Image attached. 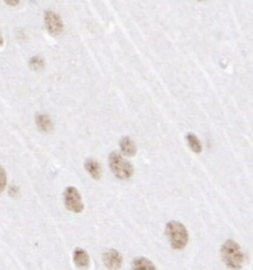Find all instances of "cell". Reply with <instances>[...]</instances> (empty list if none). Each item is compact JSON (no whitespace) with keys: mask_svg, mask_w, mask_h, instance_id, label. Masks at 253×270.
Here are the masks:
<instances>
[{"mask_svg":"<svg viewBox=\"0 0 253 270\" xmlns=\"http://www.w3.org/2000/svg\"><path fill=\"white\" fill-rule=\"evenodd\" d=\"M221 258L228 268L238 270L243 267L245 255L240 244L234 240H227L221 245Z\"/></svg>","mask_w":253,"mask_h":270,"instance_id":"1","label":"cell"},{"mask_svg":"<svg viewBox=\"0 0 253 270\" xmlns=\"http://www.w3.org/2000/svg\"><path fill=\"white\" fill-rule=\"evenodd\" d=\"M166 234L174 250H184L188 243V232L179 221H169L166 226Z\"/></svg>","mask_w":253,"mask_h":270,"instance_id":"2","label":"cell"},{"mask_svg":"<svg viewBox=\"0 0 253 270\" xmlns=\"http://www.w3.org/2000/svg\"><path fill=\"white\" fill-rule=\"evenodd\" d=\"M108 165L113 175L118 179L126 180L133 176V165L126 160L120 153L112 152L108 156Z\"/></svg>","mask_w":253,"mask_h":270,"instance_id":"3","label":"cell"},{"mask_svg":"<svg viewBox=\"0 0 253 270\" xmlns=\"http://www.w3.org/2000/svg\"><path fill=\"white\" fill-rule=\"evenodd\" d=\"M64 204L69 211L81 213L83 211V202L80 191L76 187L69 186L64 191Z\"/></svg>","mask_w":253,"mask_h":270,"instance_id":"4","label":"cell"},{"mask_svg":"<svg viewBox=\"0 0 253 270\" xmlns=\"http://www.w3.org/2000/svg\"><path fill=\"white\" fill-rule=\"evenodd\" d=\"M44 20L45 26L51 34H61L63 30H64V23H63L61 16L57 13L52 12V10H46Z\"/></svg>","mask_w":253,"mask_h":270,"instance_id":"5","label":"cell"},{"mask_svg":"<svg viewBox=\"0 0 253 270\" xmlns=\"http://www.w3.org/2000/svg\"><path fill=\"white\" fill-rule=\"evenodd\" d=\"M103 261L104 265L110 270H118L121 268L124 259H122L120 252L114 250V248H111L103 254Z\"/></svg>","mask_w":253,"mask_h":270,"instance_id":"6","label":"cell"},{"mask_svg":"<svg viewBox=\"0 0 253 270\" xmlns=\"http://www.w3.org/2000/svg\"><path fill=\"white\" fill-rule=\"evenodd\" d=\"M84 169L89 173L90 177L95 180H100L101 177V166L100 162L95 159H87L84 161Z\"/></svg>","mask_w":253,"mask_h":270,"instance_id":"7","label":"cell"},{"mask_svg":"<svg viewBox=\"0 0 253 270\" xmlns=\"http://www.w3.org/2000/svg\"><path fill=\"white\" fill-rule=\"evenodd\" d=\"M119 145H120V150L122 153H124V155L128 156V158H132V156L136 155L137 146L135 141H133L130 137L128 136L122 137Z\"/></svg>","mask_w":253,"mask_h":270,"instance_id":"8","label":"cell"},{"mask_svg":"<svg viewBox=\"0 0 253 270\" xmlns=\"http://www.w3.org/2000/svg\"><path fill=\"white\" fill-rule=\"evenodd\" d=\"M73 261L76 267L79 268H88L89 266V255L83 248H76L73 253Z\"/></svg>","mask_w":253,"mask_h":270,"instance_id":"9","label":"cell"},{"mask_svg":"<svg viewBox=\"0 0 253 270\" xmlns=\"http://www.w3.org/2000/svg\"><path fill=\"white\" fill-rule=\"evenodd\" d=\"M132 270H157L151 260L145 257L136 258L132 262Z\"/></svg>","mask_w":253,"mask_h":270,"instance_id":"10","label":"cell"},{"mask_svg":"<svg viewBox=\"0 0 253 270\" xmlns=\"http://www.w3.org/2000/svg\"><path fill=\"white\" fill-rule=\"evenodd\" d=\"M186 140H187V144L191 150L196 153V154H200V153H202L203 151V146L201 140H200V138L196 136V135L189 133L187 134V136H186Z\"/></svg>","mask_w":253,"mask_h":270,"instance_id":"11","label":"cell"},{"mask_svg":"<svg viewBox=\"0 0 253 270\" xmlns=\"http://www.w3.org/2000/svg\"><path fill=\"white\" fill-rule=\"evenodd\" d=\"M36 122L37 126L39 127V129L42 131H46V133H48V131H51L52 129V122L48 115L38 114L36 118Z\"/></svg>","mask_w":253,"mask_h":270,"instance_id":"12","label":"cell"},{"mask_svg":"<svg viewBox=\"0 0 253 270\" xmlns=\"http://www.w3.org/2000/svg\"><path fill=\"white\" fill-rule=\"evenodd\" d=\"M44 65H45L44 59H42L40 56H34V57H32L30 60V66L31 69L33 70H41L42 67H44Z\"/></svg>","mask_w":253,"mask_h":270,"instance_id":"13","label":"cell"},{"mask_svg":"<svg viewBox=\"0 0 253 270\" xmlns=\"http://www.w3.org/2000/svg\"><path fill=\"white\" fill-rule=\"evenodd\" d=\"M7 185V176H6V171L5 169L0 165V193H2L5 190Z\"/></svg>","mask_w":253,"mask_h":270,"instance_id":"14","label":"cell"},{"mask_svg":"<svg viewBox=\"0 0 253 270\" xmlns=\"http://www.w3.org/2000/svg\"><path fill=\"white\" fill-rule=\"evenodd\" d=\"M6 3H8V5H10V6H16V5H19L20 1H17L16 0V1H6Z\"/></svg>","mask_w":253,"mask_h":270,"instance_id":"15","label":"cell"},{"mask_svg":"<svg viewBox=\"0 0 253 270\" xmlns=\"http://www.w3.org/2000/svg\"><path fill=\"white\" fill-rule=\"evenodd\" d=\"M2 44H3V39L1 37V33H0V47H1Z\"/></svg>","mask_w":253,"mask_h":270,"instance_id":"16","label":"cell"}]
</instances>
